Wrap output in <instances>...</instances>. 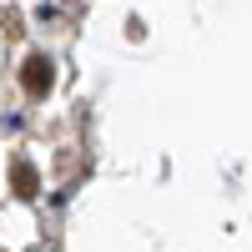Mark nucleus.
Listing matches in <instances>:
<instances>
[{
	"label": "nucleus",
	"instance_id": "obj_1",
	"mask_svg": "<svg viewBox=\"0 0 252 252\" xmlns=\"http://www.w3.org/2000/svg\"><path fill=\"white\" fill-rule=\"evenodd\" d=\"M20 81H26V91H31V96H46V91H51V61H46V56H31Z\"/></svg>",
	"mask_w": 252,
	"mask_h": 252
}]
</instances>
